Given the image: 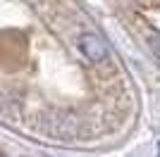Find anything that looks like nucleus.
<instances>
[{
  "instance_id": "obj_1",
  "label": "nucleus",
  "mask_w": 160,
  "mask_h": 157,
  "mask_svg": "<svg viewBox=\"0 0 160 157\" xmlns=\"http://www.w3.org/2000/svg\"><path fill=\"white\" fill-rule=\"evenodd\" d=\"M79 50L91 62H103L108 57V43L100 38L98 33H81L79 36Z\"/></svg>"
}]
</instances>
